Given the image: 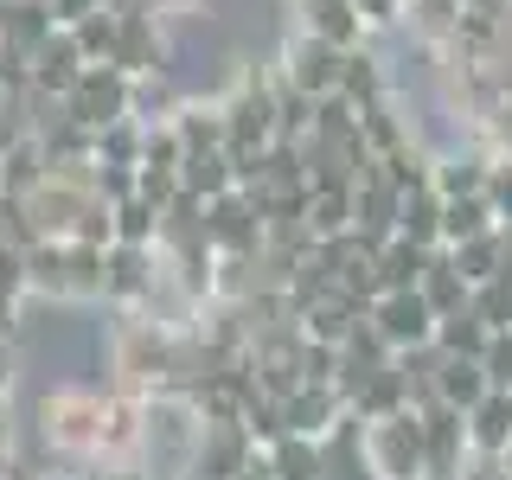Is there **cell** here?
Instances as JSON below:
<instances>
[{
	"instance_id": "cell-1",
	"label": "cell",
	"mask_w": 512,
	"mask_h": 480,
	"mask_svg": "<svg viewBox=\"0 0 512 480\" xmlns=\"http://www.w3.org/2000/svg\"><path fill=\"white\" fill-rule=\"evenodd\" d=\"M173 365H180V327L160 320L154 308H122L109 320V378L116 391H160L173 384Z\"/></svg>"
},
{
	"instance_id": "cell-2",
	"label": "cell",
	"mask_w": 512,
	"mask_h": 480,
	"mask_svg": "<svg viewBox=\"0 0 512 480\" xmlns=\"http://www.w3.org/2000/svg\"><path fill=\"white\" fill-rule=\"evenodd\" d=\"M109 410H116V384H109V391H96V384H58V391L39 397L32 429H39V442L64 461H103Z\"/></svg>"
},
{
	"instance_id": "cell-3",
	"label": "cell",
	"mask_w": 512,
	"mask_h": 480,
	"mask_svg": "<svg viewBox=\"0 0 512 480\" xmlns=\"http://www.w3.org/2000/svg\"><path fill=\"white\" fill-rule=\"evenodd\" d=\"M192 448H199V404L180 384L141 391V448H135V474L141 480H186Z\"/></svg>"
},
{
	"instance_id": "cell-4",
	"label": "cell",
	"mask_w": 512,
	"mask_h": 480,
	"mask_svg": "<svg viewBox=\"0 0 512 480\" xmlns=\"http://www.w3.org/2000/svg\"><path fill=\"white\" fill-rule=\"evenodd\" d=\"M103 250L109 244H77V237H39V244H26L32 301H58V308L103 301Z\"/></svg>"
},
{
	"instance_id": "cell-5",
	"label": "cell",
	"mask_w": 512,
	"mask_h": 480,
	"mask_svg": "<svg viewBox=\"0 0 512 480\" xmlns=\"http://www.w3.org/2000/svg\"><path fill=\"white\" fill-rule=\"evenodd\" d=\"M160 250L154 244H109L103 250V308H154L160 301Z\"/></svg>"
},
{
	"instance_id": "cell-6",
	"label": "cell",
	"mask_w": 512,
	"mask_h": 480,
	"mask_svg": "<svg viewBox=\"0 0 512 480\" xmlns=\"http://www.w3.org/2000/svg\"><path fill=\"white\" fill-rule=\"evenodd\" d=\"M359 436H365V461H372L384 480H423V416L416 410L372 416Z\"/></svg>"
},
{
	"instance_id": "cell-7",
	"label": "cell",
	"mask_w": 512,
	"mask_h": 480,
	"mask_svg": "<svg viewBox=\"0 0 512 480\" xmlns=\"http://www.w3.org/2000/svg\"><path fill=\"white\" fill-rule=\"evenodd\" d=\"M340 45H327V39H314V32H288V45H282V58H276V77L282 84H295L308 103H327V96H340Z\"/></svg>"
},
{
	"instance_id": "cell-8",
	"label": "cell",
	"mask_w": 512,
	"mask_h": 480,
	"mask_svg": "<svg viewBox=\"0 0 512 480\" xmlns=\"http://www.w3.org/2000/svg\"><path fill=\"white\" fill-rule=\"evenodd\" d=\"M64 116H77L84 128H103L116 116H135V77L116 64H84L71 90H64Z\"/></svg>"
},
{
	"instance_id": "cell-9",
	"label": "cell",
	"mask_w": 512,
	"mask_h": 480,
	"mask_svg": "<svg viewBox=\"0 0 512 480\" xmlns=\"http://www.w3.org/2000/svg\"><path fill=\"white\" fill-rule=\"evenodd\" d=\"M423 480H461L474 461V442H468V416L455 404H423Z\"/></svg>"
},
{
	"instance_id": "cell-10",
	"label": "cell",
	"mask_w": 512,
	"mask_h": 480,
	"mask_svg": "<svg viewBox=\"0 0 512 480\" xmlns=\"http://www.w3.org/2000/svg\"><path fill=\"white\" fill-rule=\"evenodd\" d=\"M365 320L378 327V340L391 352H410V346L436 340V308L423 301V288H384L372 308H365Z\"/></svg>"
},
{
	"instance_id": "cell-11",
	"label": "cell",
	"mask_w": 512,
	"mask_h": 480,
	"mask_svg": "<svg viewBox=\"0 0 512 480\" xmlns=\"http://www.w3.org/2000/svg\"><path fill=\"white\" fill-rule=\"evenodd\" d=\"M109 64L128 77L167 71V32H160L154 7H116V52H109Z\"/></svg>"
},
{
	"instance_id": "cell-12",
	"label": "cell",
	"mask_w": 512,
	"mask_h": 480,
	"mask_svg": "<svg viewBox=\"0 0 512 480\" xmlns=\"http://www.w3.org/2000/svg\"><path fill=\"white\" fill-rule=\"evenodd\" d=\"M250 455H256V436L244 416H231V423H205L199 416V448H192L186 480H237V468Z\"/></svg>"
},
{
	"instance_id": "cell-13",
	"label": "cell",
	"mask_w": 512,
	"mask_h": 480,
	"mask_svg": "<svg viewBox=\"0 0 512 480\" xmlns=\"http://www.w3.org/2000/svg\"><path fill=\"white\" fill-rule=\"evenodd\" d=\"M205 237H212L218 256H256V250H263V218H256V205H250L244 186L205 199Z\"/></svg>"
},
{
	"instance_id": "cell-14",
	"label": "cell",
	"mask_w": 512,
	"mask_h": 480,
	"mask_svg": "<svg viewBox=\"0 0 512 480\" xmlns=\"http://www.w3.org/2000/svg\"><path fill=\"white\" fill-rule=\"evenodd\" d=\"M32 96H52V103H64V90H71L77 84V77H84V45H77V32L71 26H52V32H45V39L39 45H32Z\"/></svg>"
},
{
	"instance_id": "cell-15",
	"label": "cell",
	"mask_w": 512,
	"mask_h": 480,
	"mask_svg": "<svg viewBox=\"0 0 512 480\" xmlns=\"http://www.w3.org/2000/svg\"><path fill=\"white\" fill-rule=\"evenodd\" d=\"M346 391L340 384H314V378H301L295 391L282 397V423L288 429H301V436H327L333 423H346Z\"/></svg>"
},
{
	"instance_id": "cell-16",
	"label": "cell",
	"mask_w": 512,
	"mask_h": 480,
	"mask_svg": "<svg viewBox=\"0 0 512 480\" xmlns=\"http://www.w3.org/2000/svg\"><path fill=\"white\" fill-rule=\"evenodd\" d=\"M346 410L359 416V423H372V416H397V410H410L404 365H397V359H384V365H372L365 378H352V384H346Z\"/></svg>"
},
{
	"instance_id": "cell-17",
	"label": "cell",
	"mask_w": 512,
	"mask_h": 480,
	"mask_svg": "<svg viewBox=\"0 0 512 480\" xmlns=\"http://www.w3.org/2000/svg\"><path fill=\"white\" fill-rule=\"evenodd\" d=\"M295 26L314 32V39H327V45H340V52H352V45L372 39L352 0H295Z\"/></svg>"
},
{
	"instance_id": "cell-18",
	"label": "cell",
	"mask_w": 512,
	"mask_h": 480,
	"mask_svg": "<svg viewBox=\"0 0 512 480\" xmlns=\"http://www.w3.org/2000/svg\"><path fill=\"white\" fill-rule=\"evenodd\" d=\"M301 224L308 237H340L352 231V180H308V205H301Z\"/></svg>"
},
{
	"instance_id": "cell-19",
	"label": "cell",
	"mask_w": 512,
	"mask_h": 480,
	"mask_svg": "<svg viewBox=\"0 0 512 480\" xmlns=\"http://www.w3.org/2000/svg\"><path fill=\"white\" fill-rule=\"evenodd\" d=\"M397 237H410V244H423V250L442 244V192L429 180L397 192Z\"/></svg>"
},
{
	"instance_id": "cell-20",
	"label": "cell",
	"mask_w": 512,
	"mask_h": 480,
	"mask_svg": "<svg viewBox=\"0 0 512 480\" xmlns=\"http://www.w3.org/2000/svg\"><path fill=\"white\" fill-rule=\"evenodd\" d=\"M461 416H468L474 455H506V448H512V391H500V384H493V391L480 397L474 410H461Z\"/></svg>"
},
{
	"instance_id": "cell-21",
	"label": "cell",
	"mask_w": 512,
	"mask_h": 480,
	"mask_svg": "<svg viewBox=\"0 0 512 480\" xmlns=\"http://www.w3.org/2000/svg\"><path fill=\"white\" fill-rule=\"evenodd\" d=\"M416 288H423V301L436 308V320H442V314H455V308H468V301H474V282L455 269V256H448V244H436V250H429V263H423V282H416Z\"/></svg>"
},
{
	"instance_id": "cell-22",
	"label": "cell",
	"mask_w": 512,
	"mask_h": 480,
	"mask_svg": "<svg viewBox=\"0 0 512 480\" xmlns=\"http://www.w3.org/2000/svg\"><path fill=\"white\" fill-rule=\"evenodd\" d=\"M45 167H52V160H45V141L26 128L20 141L0 148V192H7V199H26V192L45 180Z\"/></svg>"
},
{
	"instance_id": "cell-23",
	"label": "cell",
	"mask_w": 512,
	"mask_h": 480,
	"mask_svg": "<svg viewBox=\"0 0 512 480\" xmlns=\"http://www.w3.org/2000/svg\"><path fill=\"white\" fill-rule=\"evenodd\" d=\"M340 96L352 109L378 103V96H391V77H384V58L372 52V45H352V52L340 58Z\"/></svg>"
},
{
	"instance_id": "cell-24",
	"label": "cell",
	"mask_w": 512,
	"mask_h": 480,
	"mask_svg": "<svg viewBox=\"0 0 512 480\" xmlns=\"http://www.w3.org/2000/svg\"><path fill=\"white\" fill-rule=\"evenodd\" d=\"M487 391H493V384H487V365H480V359H455V352H442V365H436V404L474 410Z\"/></svg>"
},
{
	"instance_id": "cell-25",
	"label": "cell",
	"mask_w": 512,
	"mask_h": 480,
	"mask_svg": "<svg viewBox=\"0 0 512 480\" xmlns=\"http://www.w3.org/2000/svg\"><path fill=\"white\" fill-rule=\"evenodd\" d=\"M263 461L276 468V480H320V436L282 429L276 442H263Z\"/></svg>"
},
{
	"instance_id": "cell-26",
	"label": "cell",
	"mask_w": 512,
	"mask_h": 480,
	"mask_svg": "<svg viewBox=\"0 0 512 480\" xmlns=\"http://www.w3.org/2000/svg\"><path fill=\"white\" fill-rule=\"evenodd\" d=\"M26 301H32V282H26V244L0 237V333L20 327Z\"/></svg>"
},
{
	"instance_id": "cell-27",
	"label": "cell",
	"mask_w": 512,
	"mask_h": 480,
	"mask_svg": "<svg viewBox=\"0 0 512 480\" xmlns=\"http://www.w3.org/2000/svg\"><path fill=\"white\" fill-rule=\"evenodd\" d=\"M180 186L199 192V199H218V192L237 186V160L224 154V148H192V154L180 160Z\"/></svg>"
},
{
	"instance_id": "cell-28",
	"label": "cell",
	"mask_w": 512,
	"mask_h": 480,
	"mask_svg": "<svg viewBox=\"0 0 512 480\" xmlns=\"http://www.w3.org/2000/svg\"><path fill=\"white\" fill-rule=\"evenodd\" d=\"M423 263H429V250L391 231L378 244V295H384V288H416V282H423Z\"/></svg>"
},
{
	"instance_id": "cell-29",
	"label": "cell",
	"mask_w": 512,
	"mask_h": 480,
	"mask_svg": "<svg viewBox=\"0 0 512 480\" xmlns=\"http://www.w3.org/2000/svg\"><path fill=\"white\" fill-rule=\"evenodd\" d=\"M500 224L487 192H461V199H442V244H461V237H480Z\"/></svg>"
},
{
	"instance_id": "cell-30",
	"label": "cell",
	"mask_w": 512,
	"mask_h": 480,
	"mask_svg": "<svg viewBox=\"0 0 512 480\" xmlns=\"http://www.w3.org/2000/svg\"><path fill=\"white\" fill-rule=\"evenodd\" d=\"M487 320H480V308L468 301V308H455V314H442L436 320V352H455V359H480V346H487Z\"/></svg>"
},
{
	"instance_id": "cell-31",
	"label": "cell",
	"mask_w": 512,
	"mask_h": 480,
	"mask_svg": "<svg viewBox=\"0 0 512 480\" xmlns=\"http://www.w3.org/2000/svg\"><path fill=\"white\" fill-rule=\"evenodd\" d=\"M96 160L109 167H141V116H116L96 128Z\"/></svg>"
},
{
	"instance_id": "cell-32",
	"label": "cell",
	"mask_w": 512,
	"mask_h": 480,
	"mask_svg": "<svg viewBox=\"0 0 512 480\" xmlns=\"http://www.w3.org/2000/svg\"><path fill=\"white\" fill-rule=\"evenodd\" d=\"M160 237V205H148L141 192L116 199V244H154Z\"/></svg>"
},
{
	"instance_id": "cell-33",
	"label": "cell",
	"mask_w": 512,
	"mask_h": 480,
	"mask_svg": "<svg viewBox=\"0 0 512 480\" xmlns=\"http://www.w3.org/2000/svg\"><path fill=\"white\" fill-rule=\"evenodd\" d=\"M71 32H77V45H84V58H90V64H109V52H116V7L84 13V20H77Z\"/></svg>"
},
{
	"instance_id": "cell-34",
	"label": "cell",
	"mask_w": 512,
	"mask_h": 480,
	"mask_svg": "<svg viewBox=\"0 0 512 480\" xmlns=\"http://www.w3.org/2000/svg\"><path fill=\"white\" fill-rule=\"evenodd\" d=\"M480 365H487V384L512 391V327H493L487 346H480Z\"/></svg>"
},
{
	"instance_id": "cell-35",
	"label": "cell",
	"mask_w": 512,
	"mask_h": 480,
	"mask_svg": "<svg viewBox=\"0 0 512 480\" xmlns=\"http://www.w3.org/2000/svg\"><path fill=\"white\" fill-rule=\"evenodd\" d=\"M352 7H359L365 32H391L397 20H404V0H352Z\"/></svg>"
},
{
	"instance_id": "cell-36",
	"label": "cell",
	"mask_w": 512,
	"mask_h": 480,
	"mask_svg": "<svg viewBox=\"0 0 512 480\" xmlns=\"http://www.w3.org/2000/svg\"><path fill=\"white\" fill-rule=\"evenodd\" d=\"M52 7V26H77L84 13H96V7H109V0H45Z\"/></svg>"
},
{
	"instance_id": "cell-37",
	"label": "cell",
	"mask_w": 512,
	"mask_h": 480,
	"mask_svg": "<svg viewBox=\"0 0 512 480\" xmlns=\"http://www.w3.org/2000/svg\"><path fill=\"white\" fill-rule=\"evenodd\" d=\"M237 480H276V468L263 461V448H256V455L244 461V468H237Z\"/></svg>"
},
{
	"instance_id": "cell-38",
	"label": "cell",
	"mask_w": 512,
	"mask_h": 480,
	"mask_svg": "<svg viewBox=\"0 0 512 480\" xmlns=\"http://www.w3.org/2000/svg\"><path fill=\"white\" fill-rule=\"evenodd\" d=\"M7 391H13V340L0 333V397H7Z\"/></svg>"
},
{
	"instance_id": "cell-39",
	"label": "cell",
	"mask_w": 512,
	"mask_h": 480,
	"mask_svg": "<svg viewBox=\"0 0 512 480\" xmlns=\"http://www.w3.org/2000/svg\"><path fill=\"white\" fill-rule=\"evenodd\" d=\"M148 7H154V13H205L212 0H148Z\"/></svg>"
},
{
	"instance_id": "cell-40",
	"label": "cell",
	"mask_w": 512,
	"mask_h": 480,
	"mask_svg": "<svg viewBox=\"0 0 512 480\" xmlns=\"http://www.w3.org/2000/svg\"><path fill=\"white\" fill-rule=\"evenodd\" d=\"M7 448H13V404L0 397V455H7Z\"/></svg>"
},
{
	"instance_id": "cell-41",
	"label": "cell",
	"mask_w": 512,
	"mask_h": 480,
	"mask_svg": "<svg viewBox=\"0 0 512 480\" xmlns=\"http://www.w3.org/2000/svg\"><path fill=\"white\" fill-rule=\"evenodd\" d=\"M13 474H20V468H13V461H7V455H0V480H13Z\"/></svg>"
},
{
	"instance_id": "cell-42",
	"label": "cell",
	"mask_w": 512,
	"mask_h": 480,
	"mask_svg": "<svg viewBox=\"0 0 512 480\" xmlns=\"http://www.w3.org/2000/svg\"><path fill=\"white\" fill-rule=\"evenodd\" d=\"M404 7H410V0H404Z\"/></svg>"
}]
</instances>
